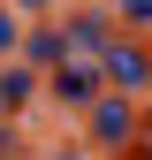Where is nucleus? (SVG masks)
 Wrapping results in <instances>:
<instances>
[{
	"instance_id": "nucleus-1",
	"label": "nucleus",
	"mask_w": 152,
	"mask_h": 160,
	"mask_svg": "<svg viewBox=\"0 0 152 160\" xmlns=\"http://www.w3.org/2000/svg\"><path fill=\"white\" fill-rule=\"evenodd\" d=\"M122 8H129V15H152V0H122Z\"/></svg>"
}]
</instances>
